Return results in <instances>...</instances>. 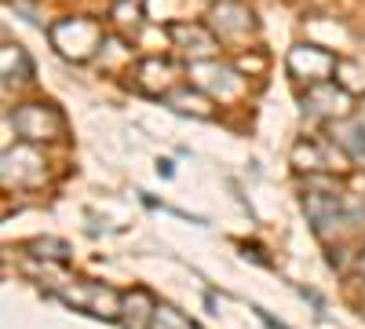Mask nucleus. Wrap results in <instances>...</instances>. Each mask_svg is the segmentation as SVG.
I'll list each match as a JSON object with an SVG mask.
<instances>
[{
  "label": "nucleus",
  "mask_w": 365,
  "mask_h": 329,
  "mask_svg": "<svg viewBox=\"0 0 365 329\" xmlns=\"http://www.w3.org/2000/svg\"><path fill=\"white\" fill-rule=\"evenodd\" d=\"M103 29L96 22H88V19H66V22H58L51 26V44L58 55H66L73 59V63H84V59H91L99 48H103Z\"/></svg>",
  "instance_id": "obj_1"
},
{
  "label": "nucleus",
  "mask_w": 365,
  "mask_h": 329,
  "mask_svg": "<svg viewBox=\"0 0 365 329\" xmlns=\"http://www.w3.org/2000/svg\"><path fill=\"white\" fill-rule=\"evenodd\" d=\"M303 213L311 216L318 234H329V227H340L344 220L354 216L351 201H344L340 194H325V191H307L303 194Z\"/></svg>",
  "instance_id": "obj_2"
},
{
  "label": "nucleus",
  "mask_w": 365,
  "mask_h": 329,
  "mask_svg": "<svg viewBox=\"0 0 365 329\" xmlns=\"http://www.w3.org/2000/svg\"><path fill=\"white\" fill-rule=\"evenodd\" d=\"M15 128L22 139H51L63 132V113L51 103H26L15 110Z\"/></svg>",
  "instance_id": "obj_3"
},
{
  "label": "nucleus",
  "mask_w": 365,
  "mask_h": 329,
  "mask_svg": "<svg viewBox=\"0 0 365 329\" xmlns=\"http://www.w3.org/2000/svg\"><path fill=\"white\" fill-rule=\"evenodd\" d=\"M336 66H340L336 59H332L329 51H322V48H314V44H299V48L289 51V74L311 81V84H322Z\"/></svg>",
  "instance_id": "obj_4"
},
{
  "label": "nucleus",
  "mask_w": 365,
  "mask_h": 329,
  "mask_svg": "<svg viewBox=\"0 0 365 329\" xmlns=\"http://www.w3.org/2000/svg\"><path fill=\"white\" fill-rule=\"evenodd\" d=\"M212 29H216V37L220 41H234V37H245L256 29L252 22V11L249 8H241V4H220L216 11H212Z\"/></svg>",
  "instance_id": "obj_5"
},
{
  "label": "nucleus",
  "mask_w": 365,
  "mask_h": 329,
  "mask_svg": "<svg viewBox=\"0 0 365 329\" xmlns=\"http://www.w3.org/2000/svg\"><path fill=\"white\" fill-rule=\"evenodd\" d=\"M329 132H332V143H336L347 158L365 165V125L361 121H332Z\"/></svg>",
  "instance_id": "obj_6"
},
{
  "label": "nucleus",
  "mask_w": 365,
  "mask_h": 329,
  "mask_svg": "<svg viewBox=\"0 0 365 329\" xmlns=\"http://www.w3.org/2000/svg\"><path fill=\"white\" fill-rule=\"evenodd\" d=\"M292 161H296V168H329V158H322L318 143H311V139H299L296 143Z\"/></svg>",
  "instance_id": "obj_7"
},
{
  "label": "nucleus",
  "mask_w": 365,
  "mask_h": 329,
  "mask_svg": "<svg viewBox=\"0 0 365 329\" xmlns=\"http://www.w3.org/2000/svg\"><path fill=\"white\" fill-rule=\"evenodd\" d=\"M158 172L161 176H172V161H158Z\"/></svg>",
  "instance_id": "obj_8"
},
{
  "label": "nucleus",
  "mask_w": 365,
  "mask_h": 329,
  "mask_svg": "<svg viewBox=\"0 0 365 329\" xmlns=\"http://www.w3.org/2000/svg\"><path fill=\"white\" fill-rule=\"evenodd\" d=\"M358 267H361V275H365V253H361V260H358Z\"/></svg>",
  "instance_id": "obj_9"
}]
</instances>
